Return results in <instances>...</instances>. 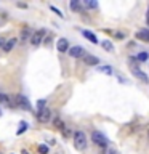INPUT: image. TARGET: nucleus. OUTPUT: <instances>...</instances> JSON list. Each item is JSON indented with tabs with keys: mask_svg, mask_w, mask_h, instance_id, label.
I'll list each match as a JSON object with an SVG mask.
<instances>
[{
	"mask_svg": "<svg viewBox=\"0 0 149 154\" xmlns=\"http://www.w3.org/2000/svg\"><path fill=\"white\" fill-rule=\"evenodd\" d=\"M132 72L136 75V77H139V79L143 80V82H148V77H146V74L143 71H139L138 68H132Z\"/></svg>",
	"mask_w": 149,
	"mask_h": 154,
	"instance_id": "13",
	"label": "nucleus"
},
{
	"mask_svg": "<svg viewBox=\"0 0 149 154\" xmlns=\"http://www.w3.org/2000/svg\"><path fill=\"white\" fill-rule=\"evenodd\" d=\"M108 154H115V151H114V149H109V153H108Z\"/></svg>",
	"mask_w": 149,
	"mask_h": 154,
	"instance_id": "27",
	"label": "nucleus"
},
{
	"mask_svg": "<svg viewBox=\"0 0 149 154\" xmlns=\"http://www.w3.org/2000/svg\"><path fill=\"white\" fill-rule=\"evenodd\" d=\"M71 10H74V11H80V10H82V7H80V3L77 2V0H72V2H71Z\"/></svg>",
	"mask_w": 149,
	"mask_h": 154,
	"instance_id": "17",
	"label": "nucleus"
},
{
	"mask_svg": "<svg viewBox=\"0 0 149 154\" xmlns=\"http://www.w3.org/2000/svg\"><path fill=\"white\" fill-rule=\"evenodd\" d=\"M148 135H149V130H148Z\"/></svg>",
	"mask_w": 149,
	"mask_h": 154,
	"instance_id": "31",
	"label": "nucleus"
},
{
	"mask_svg": "<svg viewBox=\"0 0 149 154\" xmlns=\"http://www.w3.org/2000/svg\"><path fill=\"white\" fill-rule=\"evenodd\" d=\"M135 37L141 42H149V31L148 29H139V31H136Z\"/></svg>",
	"mask_w": 149,
	"mask_h": 154,
	"instance_id": "8",
	"label": "nucleus"
},
{
	"mask_svg": "<svg viewBox=\"0 0 149 154\" xmlns=\"http://www.w3.org/2000/svg\"><path fill=\"white\" fill-rule=\"evenodd\" d=\"M85 7H88V8H96L98 3H96V2H90V0H87V2H85Z\"/></svg>",
	"mask_w": 149,
	"mask_h": 154,
	"instance_id": "23",
	"label": "nucleus"
},
{
	"mask_svg": "<svg viewBox=\"0 0 149 154\" xmlns=\"http://www.w3.org/2000/svg\"><path fill=\"white\" fill-rule=\"evenodd\" d=\"M45 99H38L37 101V113H40L42 109H45Z\"/></svg>",
	"mask_w": 149,
	"mask_h": 154,
	"instance_id": "19",
	"label": "nucleus"
},
{
	"mask_svg": "<svg viewBox=\"0 0 149 154\" xmlns=\"http://www.w3.org/2000/svg\"><path fill=\"white\" fill-rule=\"evenodd\" d=\"M101 45H103V48H104V50H108V51H112V50H114V45H112L109 40H104Z\"/></svg>",
	"mask_w": 149,
	"mask_h": 154,
	"instance_id": "18",
	"label": "nucleus"
},
{
	"mask_svg": "<svg viewBox=\"0 0 149 154\" xmlns=\"http://www.w3.org/2000/svg\"><path fill=\"white\" fill-rule=\"evenodd\" d=\"M38 151H40L42 154H47L48 153V146H47V144H40V146H38Z\"/></svg>",
	"mask_w": 149,
	"mask_h": 154,
	"instance_id": "22",
	"label": "nucleus"
},
{
	"mask_svg": "<svg viewBox=\"0 0 149 154\" xmlns=\"http://www.w3.org/2000/svg\"><path fill=\"white\" fill-rule=\"evenodd\" d=\"M16 45V39H8L7 42H5V45H3V51H11L13 50V47Z\"/></svg>",
	"mask_w": 149,
	"mask_h": 154,
	"instance_id": "11",
	"label": "nucleus"
},
{
	"mask_svg": "<svg viewBox=\"0 0 149 154\" xmlns=\"http://www.w3.org/2000/svg\"><path fill=\"white\" fill-rule=\"evenodd\" d=\"M0 103L2 104H10V98L7 95H3V93H0Z\"/></svg>",
	"mask_w": 149,
	"mask_h": 154,
	"instance_id": "20",
	"label": "nucleus"
},
{
	"mask_svg": "<svg viewBox=\"0 0 149 154\" xmlns=\"http://www.w3.org/2000/svg\"><path fill=\"white\" fill-rule=\"evenodd\" d=\"M53 124H55V127H56V128H58V130H64V128H66V125H64V122H62V120L61 119H59V117H56V119L55 120H53Z\"/></svg>",
	"mask_w": 149,
	"mask_h": 154,
	"instance_id": "14",
	"label": "nucleus"
},
{
	"mask_svg": "<svg viewBox=\"0 0 149 154\" xmlns=\"http://www.w3.org/2000/svg\"><path fill=\"white\" fill-rule=\"evenodd\" d=\"M37 119L40 120L42 124H47L50 119H51V111H50L48 108H45V109H42L40 113H37Z\"/></svg>",
	"mask_w": 149,
	"mask_h": 154,
	"instance_id": "4",
	"label": "nucleus"
},
{
	"mask_svg": "<svg viewBox=\"0 0 149 154\" xmlns=\"http://www.w3.org/2000/svg\"><path fill=\"white\" fill-rule=\"evenodd\" d=\"M114 35H115L117 39H124V37H125V34H122V32H114Z\"/></svg>",
	"mask_w": 149,
	"mask_h": 154,
	"instance_id": "25",
	"label": "nucleus"
},
{
	"mask_svg": "<svg viewBox=\"0 0 149 154\" xmlns=\"http://www.w3.org/2000/svg\"><path fill=\"white\" fill-rule=\"evenodd\" d=\"M82 34H83V37L88 39L91 44H98V39H96V35H95L93 32H90V31H82Z\"/></svg>",
	"mask_w": 149,
	"mask_h": 154,
	"instance_id": "12",
	"label": "nucleus"
},
{
	"mask_svg": "<svg viewBox=\"0 0 149 154\" xmlns=\"http://www.w3.org/2000/svg\"><path fill=\"white\" fill-rule=\"evenodd\" d=\"M50 8H51V10H53V13H56V15H58L59 18H62V13H61V11L58 10V8H55V7H53V5H50Z\"/></svg>",
	"mask_w": 149,
	"mask_h": 154,
	"instance_id": "24",
	"label": "nucleus"
},
{
	"mask_svg": "<svg viewBox=\"0 0 149 154\" xmlns=\"http://www.w3.org/2000/svg\"><path fill=\"white\" fill-rule=\"evenodd\" d=\"M148 24H149V16H148Z\"/></svg>",
	"mask_w": 149,
	"mask_h": 154,
	"instance_id": "29",
	"label": "nucleus"
},
{
	"mask_svg": "<svg viewBox=\"0 0 149 154\" xmlns=\"http://www.w3.org/2000/svg\"><path fill=\"white\" fill-rule=\"evenodd\" d=\"M18 101H19V106L23 108V109H31V103H29V99L26 98V96L19 95L18 96Z\"/></svg>",
	"mask_w": 149,
	"mask_h": 154,
	"instance_id": "9",
	"label": "nucleus"
},
{
	"mask_svg": "<svg viewBox=\"0 0 149 154\" xmlns=\"http://www.w3.org/2000/svg\"><path fill=\"white\" fill-rule=\"evenodd\" d=\"M91 140H93V143L98 144V146H106V144H108V138L104 137L101 132H93V133H91Z\"/></svg>",
	"mask_w": 149,
	"mask_h": 154,
	"instance_id": "2",
	"label": "nucleus"
},
{
	"mask_svg": "<svg viewBox=\"0 0 149 154\" xmlns=\"http://www.w3.org/2000/svg\"><path fill=\"white\" fill-rule=\"evenodd\" d=\"M148 16H149V10H148Z\"/></svg>",
	"mask_w": 149,
	"mask_h": 154,
	"instance_id": "30",
	"label": "nucleus"
},
{
	"mask_svg": "<svg viewBox=\"0 0 149 154\" xmlns=\"http://www.w3.org/2000/svg\"><path fill=\"white\" fill-rule=\"evenodd\" d=\"M23 154H29V153H27V151H23Z\"/></svg>",
	"mask_w": 149,
	"mask_h": 154,
	"instance_id": "28",
	"label": "nucleus"
},
{
	"mask_svg": "<svg viewBox=\"0 0 149 154\" xmlns=\"http://www.w3.org/2000/svg\"><path fill=\"white\" fill-rule=\"evenodd\" d=\"M26 130H27V122H24V120H21V122H19V128H18V132H16V133H18V135H23Z\"/></svg>",
	"mask_w": 149,
	"mask_h": 154,
	"instance_id": "15",
	"label": "nucleus"
},
{
	"mask_svg": "<svg viewBox=\"0 0 149 154\" xmlns=\"http://www.w3.org/2000/svg\"><path fill=\"white\" fill-rule=\"evenodd\" d=\"M3 45H5V40L3 39H0V48H3Z\"/></svg>",
	"mask_w": 149,
	"mask_h": 154,
	"instance_id": "26",
	"label": "nucleus"
},
{
	"mask_svg": "<svg viewBox=\"0 0 149 154\" xmlns=\"http://www.w3.org/2000/svg\"><path fill=\"white\" fill-rule=\"evenodd\" d=\"M43 37H45V29H38V31H35L34 34H32V37H31V42H32V45H40L42 42H43Z\"/></svg>",
	"mask_w": 149,
	"mask_h": 154,
	"instance_id": "3",
	"label": "nucleus"
},
{
	"mask_svg": "<svg viewBox=\"0 0 149 154\" xmlns=\"http://www.w3.org/2000/svg\"><path fill=\"white\" fill-rule=\"evenodd\" d=\"M74 146L79 151H83L87 148V135L83 132H76L74 133Z\"/></svg>",
	"mask_w": 149,
	"mask_h": 154,
	"instance_id": "1",
	"label": "nucleus"
},
{
	"mask_svg": "<svg viewBox=\"0 0 149 154\" xmlns=\"http://www.w3.org/2000/svg\"><path fill=\"white\" fill-rule=\"evenodd\" d=\"M82 58H83V63H85V64H88V66H98V64H100V59H98L96 56H93V55L85 53Z\"/></svg>",
	"mask_w": 149,
	"mask_h": 154,
	"instance_id": "6",
	"label": "nucleus"
},
{
	"mask_svg": "<svg viewBox=\"0 0 149 154\" xmlns=\"http://www.w3.org/2000/svg\"><path fill=\"white\" fill-rule=\"evenodd\" d=\"M98 71H100V72H104V74H109V75L112 74V69L109 68V66H98Z\"/></svg>",
	"mask_w": 149,
	"mask_h": 154,
	"instance_id": "16",
	"label": "nucleus"
},
{
	"mask_svg": "<svg viewBox=\"0 0 149 154\" xmlns=\"http://www.w3.org/2000/svg\"><path fill=\"white\" fill-rule=\"evenodd\" d=\"M72 58H80V56H83L85 55V50H83L82 47H79V45H76V47H72V48H69V51H67Z\"/></svg>",
	"mask_w": 149,
	"mask_h": 154,
	"instance_id": "5",
	"label": "nucleus"
},
{
	"mask_svg": "<svg viewBox=\"0 0 149 154\" xmlns=\"http://www.w3.org/2000/svg\"><path fill=\"white\" fill-rule=\"evenodd\" d=\"M56 48H58L59 53H66V51H69V42H67V39H59L58 44H56Z\"/></svg>",
	"mask_w": 149,
	"mask_h": 154,
	"instance_id": "7",
	"label": "nucleus"
},
{
	"mask_svg": "<svg viewBox=\"0 0 149 154\" xmlns=\"http://www.w3.org/2000/svg\"><path fill=\"white\" fill-rule=\"evenodd\" d=\"M32 34H34V32H32V29H31V28H24L23 31H21L19 39H21V40H27V39H31V37H32Z\"/></svg>",
	"mask_w": 149,
	"mask_h": 154,
	"instance_id": "10",
	"label": "nucleus"
},
{
	"mask_svg": "<svg viewBox=\"0 0 149 154\" xmlns=\"http://www.w3.org/2000/svg\"><path fill=\"white\" fill-rule=\"evenodd\" d=\"M136 58H138V61H146V59L149 58V55L146 53V51H143V53H139V55L136 56Z\"/></svg>",
	"mask_w": 149,
	"mask_h": 154,
	"instance_id": "21",
	"label": "nucleus"
}]
</instances>
